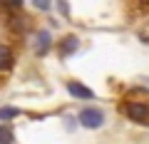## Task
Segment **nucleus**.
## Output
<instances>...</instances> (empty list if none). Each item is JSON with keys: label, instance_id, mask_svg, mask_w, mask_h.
Wrapping results in <instances>:
<instances>
[{"label": "nucleus", "instance_id": "nucleus-1", "mask_svg": "<svg viewBox=\"0 0 149 144\" xmlns=\"http://www.w3.org/2000/svg\"><path fill=\"white\" fill-rule=\"evenodd\" d=\"M80 122H82V127L97 129V127L104 124V112H102L100 107H85L80 112Z\"/></svg>", "mask_w": 149, "mask_h": 144}, {"label": "nucleus", "instance_id": "nucleus-2", "mask_svg": "<svg viewBox=\"0 0 149 144\" xmlns=\"http://www.w3.org/2000/svg\"><path fill=\"white\" fill-rule=\"evenodd\" d=\"M124 114L132 122H149V107L142 102H127L124 104Z\"/></svg>", "mask_w": 149, "mask_h": 144}, {"label": "nucleus", "instance_id": "nucleus-3", "mask_svg": "<svg viewBox=\"0 0 149 144\" xmlns=\"http://www.w3.org/2000/svg\"><path fill=\"white\" fill-rule=\"evenodd\" d=\"M67 92H70L72 97H85V99H92V90L77 85V82H70V85H67Z\"/></svg>", "mask_w": 149, "mask_h": 144}, {"label": "nucleus", "instance_id": "nucleus-4", "mask_svg": "<svg viewBox=\"0 0 149 144\" xmlns=\"http://www.w3.org/2000/svg\"><path fill=\"white\" fill-rule=\"evenodd\" d=\"M77 38H72V35H70V38H65V42H60V55H72L74 50H77Z\"/></svg>", "mask_w": 149, "mask_h": 144}, {"label": "nucleus", "instance_id": "nucleus-5", "mask_svg": "<svg viewBox=\"0 0 149 144\" xmlns=\"http://www.w3.org/2000/svg\"><path fill=\"white\" fill-rule=\"evenodd\" d=\"M13 67V52L10 47H0V70H10Z\"/></svg>", "mask_w": 149, "mask_h": 144}, {"label": "nucleus", "instance_id": "nucleus-6", "mask_svg": "<svg viewBox=\"0 0 149 144\" xmlns=\"http://www.w3.org/2000/svg\"><path fill=\"white\" fill-rule=\"evenodd\" d=\"M47 47H50V32H40L37 35V55L47 52Z\"/></svg>", "mask_w": 149, "mask_h": 144}, {"label": "nucleus", "instance_id": "nucleus-7", "mask_svg": "<svg viewBox=\"0 0 149 144\" xmlns=\"http://www.w3.org/2000/svg\"><path fill=\"white\" fill-rule=\"evenodd\" d=\"M0 144H13V129L8 127H0Z\"/></svg>", "mask_w": 149, "mask_h": 144}, {"label": "nucleus", "instance_id": "nucleus-8", "mask_svg": "<svg viewBox=\"0 0 149 144\" xmlns=\"http://www.w3.org/2000/svg\"><path fill=\"white\" fill-rule=\"evenodd\" d=\"M8 25H10L13 30H25V22H22L20 17H10V22H8Z\"/></svg>", "mask_w": 149, "mask_h": 144}, {"label": "nucleus", "instance_id": "nucleus-9", "mask_svg": "<svg viewBox=\"0 0 149 144\" xmlns=\"http://www.w3.org/2000/svg\"><path fill=\"white\" fill-rule=\"evenodd\" d=\"M15 114H20V109H15V107H5V109H0V117H15Z\"/></svg>", "mask_w": 149, "mask_h": 144}]
</instances>
